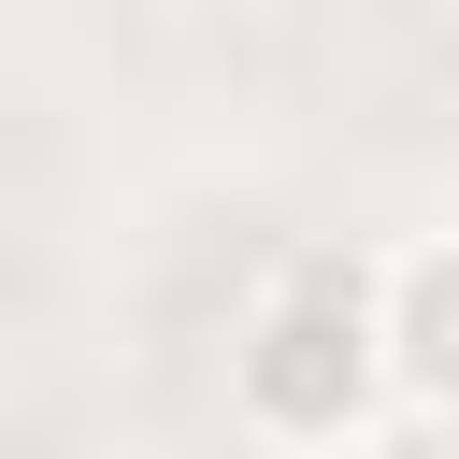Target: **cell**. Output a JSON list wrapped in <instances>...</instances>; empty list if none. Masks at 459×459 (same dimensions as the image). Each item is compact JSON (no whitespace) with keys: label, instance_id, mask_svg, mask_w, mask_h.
I'll use <instances>...</instances> for the list:
<instances>
[{"label":"cell","instance_id":"6da1fadb","mask_svg":"<svg viewBox=\"0 0 459 459\" xmlns=\"http://www.w3.org/2000/svg\"><path fill=\"white\" fill-rule=\"evenodd\" d=\"M230 416L287 459H359L402 416L387 373V244H287L230 316Z\"/></svg>","mask_w":459,"mask_h":459},{"label":"cell","instance_id":"3957f363","mask_svg":"<svg viewBox=\"0 0 459 459\" xmlns=\"http://www.w3.org/2000/svg\"><path fill=\"white\" fill-rule=\"evenodd\" d=\"M359 459H459V416H387Z\"/></svg>","mask_w":459,"mask_h":459},{"label":"cell","instance_id":"7a4b0ae2","mask_svg":"<svg viewBox=\"0 0 459 459\" xmlns=\"http://www.w3.org/2000/svg\"><path fill=\"white\" fill-rule=\"evenodd\" d=\"M387 373H402V416H459V230L387 244Z\"/></svg>","mask_w":459,"mask_h":459},{"label":"cell","instance_id":"277c9868","mask_svg":"<svg viewBox=\"0 0 459 459\" xmlns=\"http://www.w3.org/2000/svg\"><path fill=\"white\" fill-rule=\"evenodd\" d=\"M100 459H158V445H100Z\"/></svg>","mask_w":459,"mask_h":459}]
</instances>
